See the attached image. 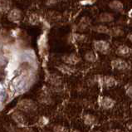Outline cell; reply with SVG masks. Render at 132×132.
<instances>
[{
  "instance_id": "cell-20",
  "label": "cell",
  "mask_w": 132,
  "mask_h": 132,
  "mask_svg": "<svg viewBox=\"0 0 132 132\" xmlns=\"http://www.w3.org/2000/svg\"><path fill=\"white\" fill-rule=\"evenodd\" d=\"M50 83L52 86H59L62 84V78L59 76H56V75H52L50 77Z\"/></svg>"
},
{
  "instance_id": "cell-10",
  "label": "cell",
  "mask_w": 132,
  "mask_h": 132,
  "mask_svg": "<svg viewBox=\"0 0 132 132\" xmlns=\"http://www.w3.org/2000/svg\"><path fill=\"white\" fill-rule=\"evenodd\" d=\"M115 19V17L113 13H108V12H103L99 14L97 18L98 22H100L101 24H106V23H110L112 22Z\"/></svg>"
},
{
  "instance_id": "cell-9",
  "label": "cell",
  "mask_w": 132,
  "mask_h": 132,
  "mask_svg": "<svg viewBox=\"0 0 132 132\" xmlns=\"http://www.w3.org/2000/svg\"><path fill=\"white\" fill-rule=\"evenodd\" d=\"M62 61L64 64L69 66H75L80 62V57L76 53H70L67 55H64L62 57Z\"/></svg>"
},
{
  "instance_id": "cell-16",
  "label": "cell",
  "mask_w": 132,
  "mask_h": 132,
  "mask_svg": "<svg viewBox=\"0 0 132 132\" xmlns=\"http://www.w3.org/2000/svg\"><path fill=\"white\" fill-rule=\"evenodd\" d=\"M109 28H110V27H108V26H106L105 24L99 23V24H97L96 26H93V27L92 28V29L95 32L100 33V34H106V35H108Z\"/></svg>"
},
{
  "instance_id": "cell-27",
  "label": "cell",
  "mask_w": 132,
  "mask_h": 132,
  "mask_svg": "<svg viewBox=\"0 0 132 132\" xmlns=\"http://www.w3.org/2000/svg\"><path fill=\"white\" fill-rule=\"evenodd\" d=\"M71 132H81V131H80L79 130H71Z\"/></svg>"
},
{
  "instance_id": "cell-18",
  "label": "cell",
  "mask_w": 132,
  "mask_h": 132,
  "mask_svg": "<svg viewBox=\"0 0 132 132\" xmlns=\"http://www.w3.org/2000/svg\"><path fill=\"white\" fill-rule=\"evenodd\" d=\"M12 119L14 120L15 122L18 124H20V125H22L26 122V120L24 116L20 112H14L12 115Z\"/></svg>"
},
{
  "instance_id": "cell-12",
  "label": "cell",
  "mask_w": 132,
  "mask_h": 132,
  "mask_svg": "<svg viewBox=\"0 0 132 132\" xmlns=\"http://www.w3.org/2000/svg\"><path fill=\"white\" fill-rule=\"evenodd\" d=\"M124 34H125V32H124L123 28L120 27V26H114V27L109 28V36L113 37H120L124 36Z\"/></svg>"
},
{
  "instance_id": "cell-13",
  "label": "cell",
  "mask_w": 132,
  "mask_h": 132,
  "mask_svg": "<svg viewBox=\"0 0 132 132\" xmlns=\"http://www.w3.org/2000/svg\"><path fill=\"white\" fill-rule=\"evenodd\" d=\"M25 83H26V78L24 77V75H19V76L16 77L13 80V82H12L13 87L17 90L23 88Z\"/></svg>"
},
{
  "instance_id": "cell-28",
  "label": "cell",
  "mask_w": 132,
  "mask_h": 132,
  "mask_svg": "<svg viewBox=\"0 0 132 132\" xmlns=\"http://www.w3.org/2000/svg\"><path fill=\"white\" fill-rule=\"evenodd\" d=\"M3 90V86H2V85L0 84V92H1V90Z\"/></svg>"
},
{
  "instance_id": "cell-22",
  "label": "cell",
  "mask_w": 132,
  "mask_h": 132,
  "mask_svg": "<svg viewBox=\"0 0 132 132\" xmlns=\"http://www.w3.org/2000/svg\"><path fill=\"white\" fill-rule=\"evenodd\" d=\"M53 132H67V130L66 129L65 126L57 125L53 127Z\"/></svg>"
},
{
  "instance_id": "cell-26",
  "label": "cell",
  "mask_w": 132,
  "mask_h": 132,
  "mask_svg": "<svg viewBox=\"0 0 132 132\" xmlns=\"http://www.w3.org/2000/svg\"><path fill=\"white\" fill-rule=\"evenodd\" d=\"M111 132H124V131L120 129H113Z\"/></svg>"
},
{
  "instance_id": "cell-25",
  "label": "cell",
  "mask_w": 132,
  "mask_h": 132,
  "mask_svg": "<svg viewBox=\"0 0 132 132\" xmlns=\"http://www.w3.org/2000/svg\"><path fill=\"white\" fill-rule=\"evenodd\" d=\"M127 38H128V40H129L130 42L132 43V32H130L129 34L127 35Z\"/></svg>"
},
{
  "instance_id": "cell-24",
  "label": "cell",
  "mask_w": 132,
  "mask_h": 132,
  "mask_svg": "<svg viewBox=\"0 0 132 132\" xmlns=\"http://www.w3.org/2000/svg\"><path fill=\"white\" fill-rule=\"evenodd\" d=\"M126 127H127V129L129 130L130 132H132V121L128 122V123L126 124Z\"/></svg>"
},
{
  "instance_id": "cell-3",
  "label": "cell",
  "mask_w": 132,
  "mask_h": 132,
  "mask_svg": "<svg viewBox=\"0 0 132 132\" xmlns=\"http://www.w3.org/2000/svg\"><path fill=\"white\" fill-rule=\"evenodd\" d=\"M18 107L19 110L24 112H33L37 109L35 102L29 99H23L19 101L18 104Z\"/></svg>"
},
{
  "instance_id": "cell-7",
  "label": "cell",
  "mask_w": 132,
  "mask_h": 132,
  "mask_svg": "<svg viewBox=\"0 0 132 132\" xmlns=\"http://www.w3.org/2000/svg\"><path fill=\"white\" fill-rule=\"evenodd\" d=\"M100 106L104 110H111L115 106L116 102L113 98L110 96H102L99 100Z\"/></svg>"
},
{
  "instance_id": "cell-17",
  "label": "cell",
  "mask_w": 132,
  "mask_h": 132,
  "mask_svg": "<svg viewBox=\"0 0 132 132\" xmlns=\"http://www.w3.org/2000/svg\"><path fill=\"white\" fill-rule=\"evenodd\" d=\"M12 3L9 0H0V14L7 13L9 11L12 9Z\"/></svg>"
},
{
  "instance_id": "cell-14",
  "label": "cell",
  "mask_w": 132,
  "mask_h": 132,
  "mask_svg": "<svg viewBox=\"0 0 132 132\" xmlns=\"http://www.w3.org/2000/svg\"><path fill=\"white\" fill-rule=\"evenodd\" d=\"M84 59L86 62H90V63H94L97 61V54L95 51L93 50H89L86 51L84 54Z\"/></svg>"
},
{
  "instance_id": "cell-23",
  "label": "cell",
  "mask_w": 132,
  "mask_h": 132,
  "mask_svg": "<svg viewBox=\"0 0 132 132\" xmlns=\"http://www.w3.org/2000/svg\"><path fill=\"white\" fill-rule=\"evenodd\" d=\"M6 98V93L4 92H3V90H1L0 92V101H3Z\"/></svg>"
},
{
  "instance_id": "cell-11",
  "label": "cell",
  "mask_w": 132,
  "mask_h": 132,
  "mask_svg": "<svg viewBox=\"0 0 132 132\" xmlns=\"http://www.w3.org/2000/svg\"><path fill=\"white\" fill-rule=\"evenodd\" d=\"M108 7L111 10L116 13H121L124 10V4L120 0H111L109 2Z\"/></svg>"
},
{
  "instance_id": "cell-29",
  "label": "cell",
  "mask_w": 132,
  "mask_h": 132,
  "mask_svg": "<svg viewBox=\"0 0 132 132\" xmlns=\"http://www.w3.org/2000/svg\"><path fill=\"white\" fill-rule=\"evenodd\" d=\"M130 25L131 26V27H132V19L130 20Z\"/></svg>"
},
{
  "instance_id": "cell-32",
  "label": "cell",
  "mask_w": 132,
  "mask_h": 132,
  "mask_svg": "<svg viewBox=\"0 0 132 132\" xmlns=\"http://www.w3.org/2000/svg\"><path fill=\"white\" fill-rule=\"evenodd\" d=\"M44 132H49V131H44Z\"/></svg>"
},
{
  "instance_id": "cell-4",
  "label": "cell",
  "mask_w": 132,
  "mask_h": 132,
  "mask_svg": "<svg viewBox=\"0 0 132 132\" xmlns=\"http://www.w3.org/2000/svg\"><path fill=\"white\" fill-rule=\"evenodd\" d=\"M96 81L99 82V83L105 88H112L117 85V81L116 80V78H114L111 76L100 77L97 79Z\"/></svg>"
},
{
  "instance_id": "cell-19",
  "label": "cell",
  "mask_w": 132,
  "mask_h": 132,
  "mask_svg": "<svg viewBox=\"0 0 132 132\" xmlns=\"http://www.w3.org/2000/svg\"><path fill=\"white\" fill-rule=\"evenodd\" d=\"M58 69L60 70V71L64 74H67V75H71L72 74L75 70L73 67H71V66L69 65H67V64H61L59 67H58Z\"/></svg>"
},
{
  "instance_id": "cell-5",
  "label": "cell",
  "mask_w": 132,
  "mask_h": 132,
  "mask_svg": "<svg viewBox=\"0 0 132 132\" xmlns=\"http://www.w3.org/2000/svg\"><path fill=\"white\" fill-rule=\"evenodd\" d=\"M22 13L18 7H12L7 13V18L12 22H19L22 20Z\"/></svg>"
},
{
  "instance_id": "cell-30",
  "label": "cell",
  "mask_w": 132,
  "mask_h": 132,
  "mask_svg": "<svg viewBox=\"0 0 132 132\" xmlns=\"http://www.w3.org/2000/svg\"><path fill=\"white\" fill-rule=\"evenodd\" d=\"M1 106H2V101H0V108H1Z\"/></svg>"
},
{
  "instance_id": "cell-1",
  "label": "cell",
  "mask_w": 132,
  "mask_h": 132,
  "mask_svg": "<svg viewBox=\"0 0 132 132\" xmlns=\"http://www.w3.org/2000/svg\"><path fill=\"white\" fill-rule=\"evenodd\" d=\"M94 51L98 53L107 55L111 52V44L105 40H95L92 43Z\"/></svg>"
},
{
  "instance_id": "cell-8",
  "label": "cell",
  "mask_w": 132,
  "mask_h": 132,
  "mask_svg": "<svg viewBox=\"0 0 132 132\" xmlns=\"http://www.w3.org/2000/svg\"><path fill=\"white\" fill-rule=\"evenodd\" d=\"M90 24H92V22H90V18L86 16L82 17L81 18L80 21L78 22V23L77 25V31L80 32H83L90 27Z\"/></svg>"
},
{
  "instance_id": "cell-15",
  "label": "cell",
  "mask_w": 132,
  "mask_h": 132,
  "mask_svg": "<svg viewBox=\"0 0 132 132\" xmlns=\"http://www.w3.org/2000/svg\"><path fill=\"white\" fill-rule=\"evenodd\" d=\"M83 122L86 126H92L96 125L97 122V119L94 115L87 113V114H85L83 116Z\"/></svg>"
},
{
  "instance_id": "cell-31",
  "label": "cell",
  "mask_w": 132,
  "mask_h": 132,
  "mask_svg": "<svg viewBox=\"0 0 132 132\" xmlns=\"http://www.w3.org/2000/svg\"><path fill=\"white\" fill-rule=\"evenodd\" d=\"M95 132H102V131H101V130H96V131H95Z\"/></svg>"
},
{
  "instance_id": "cell-6",
  "label": "cell",
  "mask_w": 132,
  "mask_h": 132,
  "mask_svg": "<svg viewBox=\"0 0 132 132\" xmlns=\"http://www.w3.org/2000/svg\"><path fill=\"white\" fill-rule=\"evenodd\" d=\"M116 54L120 58H127L132 55V49L125 44L120 45L116 49Z\"/></svg>"
},
{
  "instance_id": "cell-33",
  "label": "cell",
  "mask_w": 132,
  "mask_h": 132,
  "mask_svg": "<svg viewBox=\"0 0 132 132\" xmlns=\"http://www.w3.org/2000/svg\"><path fill=\"white\" fill-rule=\"evenodd\" d=\"M131 109H132V105H131Z\"/></svg>"
},
{
  "instance_id": "cell-21",
  "label": "cell",
  "mask_w": 132,
  "mask_h": 132,
  "mask_svg": "<svg viewBox=\"0 0 132 132\" xmlns=\"http://www.w3.org/2000/svg\"><path fill=\"white\" fill-rule=\"evenodd\" d=\"M125 93H126V96L129 98V99L132 100V84H129L126 86Z\"/></svg>"
},
{
  "instance_id": "cell-2",
  "label": "cell",
  "mask_w": 132,
  "mask_h": 132,
  "mask_svg": "<svg viewBox=\"0 0 132 132\" xmlns=\"http://www.w3.org/2000/svg\"><path fill=\"white\" fill-rule=\"evenodd\" d=\"M113 69L119 71H126L130 69V64L124 58L116 57L114 58L111 62Z\"/></svg>"
}]
</instances>
